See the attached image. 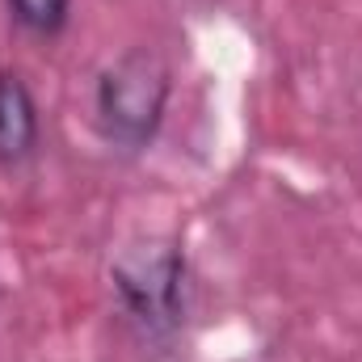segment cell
Instances as JSON below:
<instances>
[{
    "instance_id": "3",
    "label": "cell",
    "mask_w": 362,
    "mask_h": 362,
    "mask_svg": "<svg viewBox=\"0 0 362 362\" xmlns=\"http://www.w3.org/2000/svg\"><path fill=\"white\" fill-rule=\"evenodd\" d=\"M38 101L17 72H0V165H25L38 152Z\"/></svg>"
},
{
    "instance_id": "4",
    "label": "cell",
    "mask_w": 362,
    "mask_h": 362,
    "mask_svg": "<svg viewBox=\"0 0 362 362\" xmlns=\"http://www.w3.org/2000/svg\"><path fill=\"white\" fill-rule=\"evenodd\" d=\"M8 13L21 30L38 38H55L72 17V0H8Z\"/></svg>"
},
{
    "instance_id": "1",
    "label": "cell",
    "mask_w": 362,
    "mask_h": 362,
    "mask_svg": "<svg viewBox=\"0 0 362 362\" xmlns=\"http://www.w3.org/2000/svg\"><path fill=\"white\" fill-rule=\"evenodd\" d=\"M110 282L131 316V325L152 337L169 341L185 325V299H189V266L177 240L169 236H139L118 249L110 262Z\"/></svg>"
},
{
    "instance_id": "2",
    "label": "cell",
    "mask_w": 362,
    "mask_h": 362,
    "mask_svg": "<svg viewBox=\"0 0 362 362\" xmlns=\"http://www.w3.org/2000/svg\"><path fill=\"white\" fill-rule=\"evenodd\" d=\"M173 68L156 47L122 51L97 81V122L118 152H144L169 110Z\"/></svg>"
}]
</instances>
